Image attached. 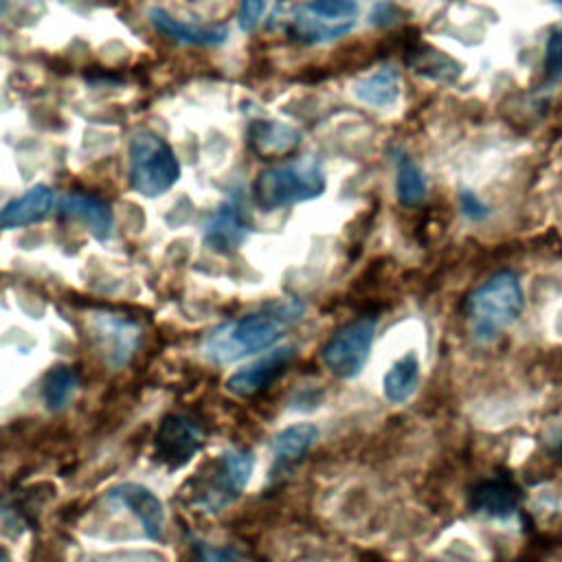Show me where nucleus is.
Listing matches in <instances>:
<instances>
[{
	"mask_svg": "<svg viewBox=\"0 0 562 562\" xmlns=\"http://www.w3.org/2000/svg\"><path fill=\"white\" fill-rule=\"evenodd\" d=\"M202 428L184 415H169L156 435V457L169 468L187 463L202 446Z\"/></svg>",
	"mask_w": 562,
	"mask_h": 562,
	"instance_id": "9",
	"label": "nucleus"
},
{
	"mask_svg": "<svg viewBox=\"0 0 562 562\" xmlns=\"http://www.w3.org/2000/svg\"><path fill=\"white\" fill-rule=\"evenodd\" d=\"M459 204H461L463 215H468L470 220H483V217L490 215L485 202L476 193H472V191H461Z\"/></svg>",
	"mask_w": 562,
	"mask_h": 562,
	"instance_id": "27",
	"label": "nucleus"
},
{
	"mask_svg": "<svg viewBox=\"0 0 562 562\" xmlns=\"http://www.w3.org/2000/svg\"><path fill=\"white\" fill-rule=\"evenodd\" d=\"M525 305V294L514 272H496L474 288L465 303L470 331L481 342H492L512 327Z\"/></svg>",
	"mask_w": 562,
	"mask_h": 562,
	"instance_id": "2",
	"label": "nucleus"
},
{
	"mask_svg": "<svg viewBox=\"0 0 562 562\" xmlns=\"http://www.w3.org/2000/svg\"><path fill=\"white\" fill-rule=\"evenodd\" d=\"M553 2H555V4H560V7H562V0H553Z\"/></svg>",
	"mask_w": 562,
	"mask_h": 562,
	"instance_id": "30",
	"label": "nucleus"
},
{
	"mask_svg": "<svg viewBox=\"0 0 562 562\" xmlns=\"http://www.w3.org/2000/svg\"><path fill=\"white\" fill-rule=\"evenodd\" d=\"M318 439V428L310 422H301V424H292L283 430H279L272 437V452L279 461H294L301 459Z\"/></svg>",
	"mask_w": 562,
	"mask_h": 562,
	"instance_id": "19",
	"label": "nucleus"
},
{
	"mask_svg": "<svg viewBox=\"0 0 562 562\" xmlns=\"http://www.w3.org/2000/svg\"><path fill=\"white\" fill-rule=\"evenodd\" d=\"M294 358V347H274L263 358L237 369L226 380V391L235 397H252L272 384Z\"/></svg>",
	"mask_w": 562,
	"mask_h": 562,
	"instance_id": "8",
	"label": "nucleus"
},
{
	"mask_svg": "<svg viewBox=\"0 0 562 562\" xmlns=\"http://www.w3.org/2000/svg\"><path fill=\"white\" fill-rule=\"evenodd\" d=\"M149 22L154 29H158L162 35L180 42V44H191V46H220L228 37V29L220 24H195V22H184L169 11L160 7H151L147 11Z\"/></svg>",
	"mask_w": 562,
	"mask_h": 562,
	"instance_id": "12",
	"label": "nucleus"
},
{
	"mask_svg": "<svg viewBox=\"0 0 562 562\" xmlns=\"http://www.w3.org/2000/svg\"><path fill=\"white\" fill-rule=\"evenodd\" d=\"M301 143V132L279 121H255L250 125V145L259 156H283Z\"/></svg>",
	"mask_w": 562,
	"mask_h": 562,
	"instance_id": "17",
	"label": "nucleus"
},
{
	"mask_svg": "<svg viewBox=\"0 0 562 562\" xmlns=\"http://www.w3.org/2000/svg\"><path fill=\"white\" fill-rule=\"evenodd\" d=\"M518 501H520L518 487L509 479H503V476L487 479L472 490L474 512L487 514L492 518H503V516L514 514L518 507Z\"/></svg>",
	"mask_w": 562,
	"mask_h": 562,
	"instance_id": "16",
	"label": "nucleus"
},
{
	"mask_svg": "<svg viewBox=\"0 0 562 562\" xmlns=\"http://www.w3.org/2000/svg\"><path fill=\"white\" fill-rule=\"evenodd\" d=\"M325 191V171L314 158H299L263 169L252 193L263 211H277L305 200H314Z\"/></svg>",
	"mask_w": 562,
	"mask_h": 562,
	"instance_id": "3",
	"label": "nucleus"
},
{
	"mask_svg": "<svg viewBox=\"0 0 562 562\" xmlns=\"http://www.w3.org/2000/svg\"><path fill=\"white\" fill-rule=\"evenodd\" d=\"M180 178V162L165 138L138 130L130 138V184L145 198L167 193Z\"/></svg>",
	"mask_w": 562,
	"mask_h": 562,
	"instance_id": "4",
	"label": "nucleus"
},
{
	"mask_svg": "<svg viewBox=\"0 0 562 562\" xmlns=\"http://www.w3.org/2000/svg\"><path fill=\"white\" fill-rule=\"evenodd\" d=\"M0 562H11V555L2 544H0Z\"/></svg>",
	"mask_w": 562,
	"mask_h": 562,
	"instance_id": "28",
	"label": "nucleus"
},
{
	"mask_svg": "<svg viewBox=\"0 0 562 562\" xmlns=\"http://www.w3.org/2000/svg\"><path fill=\"white\" fill-rule=\"evenodd\" d=\"M375 316H360L347 325H342L323 347L321 358L323 364L342 380L356 378L371 353L373 336H375Z\"/></svg>",
	"mask_w": 562,
	"mask_h": 562,
	"instance_id": "5",
	"label": "nucleus"
},
{
	"mask_svg": "<svg viewBox=\"0 0 562 562\" xmlns=\"http://www.w3.org/2000/svg\"><path fill=\"white\" fill-rule=\"evenodd\" d=\"M195 562H239V553L233 547H215L200 542L195 547Z\"/></svg>",
	"mask_w": 562,
	"mask_h": 562,
	"instance_id": "26",
	"label": "nucleus"
},
{
	"mask_svg": "<svg viewBox=\"0 0 562 562\" xmlns=\"http://www.w3.org/2000/svg\"><path fill=\"white\" fill-rule=\"evenodd\" d=\"M77 389H79L77 371L66 364H57L44 378V386H42L44 404L50 411H61L72 400Z\"/></svg>",
	"mask_w": 562,
	"mask_h": 562,
	"instance_id": "22",
	"label": "nucleus"
},
{
	"mask_svg": "<svg viewBox=\"0 0 562 562\" xmlns=\"http://www.w3.org/2000/svg\"><path fill=\"white\" fill-rule=\"evenodd\" d=\"M248 233H250V224L246 222L244 209L237 200L222 202L202 228L204 241L215 250L239 248L248 237Z\"/></svg>",
	"mask_w": 562,
	"mask_h": 562,
	"instance_id": "11",
	"label": "nucleus"
},
{
	"mask_svg": "<svg viewBox=\"0 0 562 562\" xmlns=\"http://www.w3.org/2000/svg\"><path fill=\"white\" fill-rule=\"evenodd\" d=\"M305 305L296 299H281L259 312L226 321L211 329L202 342L204 356L215 364H228L272 347L288 327L301 321Z\"/></svg>",
	"mask_w": 562,
	"mask_h": 562,
	"instance_id": "1",
	"label": "nucleus"
},
{
	"mask_svg": "<svg viewBox=\"0 0 562 562\" xmlns=\"http://www.w3.org/2000/svg\"><path fill=\"white\" fill-rule=\"evenodd\" d=\"M426 176L422 167L406 154L397 156V169H395V193L400 204L404 206H417L426 198Z\"/></svg>",
	"mask_w": 562,
	"mask_h": 562,
	"instance_id": "20",
	"label": "nucleus"
},
{
	"mask_svg": "<svg viewBox=\"0 0 562 562\" xmlns=\"http://www.w3.org/2000/svg\"><path fill=\"white\" fill-rule=\"evenodd\" d=\"M408 64L415 68V72L435 79V81H452L459 77V64L448 57L441 50L435 48H424V46H413L408 55Z\"/></svg>",
	"mask_w": 562,
	"mask_h": 562,
	"instance_id": "21",
	"label": "nucleus"
},
{
	"mask_svg": "<svg viewBox=\"0 0 562 562\" xmlns=\"http://www.w3.org/2000/svg\"><path fill=\"white\" fill-rule=\"evenodd\" d=\"M301 9L331 24H353L358 13V4L353 0H307Z\"/></svg>",
	"mask_w": 562,
	"mask_h": 562,
	"instance_id": "23",
	"label": "nucleus"
},
{
	"mask_svg": "<svg viewBox=\"0 0 562 562\" xmlns=\"http://www.w3.org/2000/svg\"><path fill=\"white\" fill-rule=\"evenodd\" d=\"M544 70L551 79L562 77V24L553 26L544 50Z\"/></svg>",
	"mask_w": 562,
	"mask_h": 562,
	"instance_id": "24",
	"label": "nucleus"
},
{
	"mask_svg": "<svg viewBox=\"0 0 562 562\" xmlns=\"http://www.w3.org/2000/svg\"><path fill=\"white\" fill-rule=\"evenodd\" d=\"M105 501H110L112 505H121L125 509H130L136 520L140 522L145 536L149 540H160L162 531H165V507L160 503V498L147 490L140 483H119L114 485L108 494Z\"/></svg>",
	"mask_w": 562,
	"mask_h": 562,
	"instance_id": "10",
	"label": "nucleus"
},
{
	"mask_svg": "<svg viewBox=\"0 0 562 562\" xmlns=\"http://www.w3.org/2000/svg\"><path fill=\"white\" fill-rule=\"evenodd\" d=\"M55 204V191L48 184H33L22 195L0 209V228H20L44 220Z\"/></svg>",
	"mask_w": 562,
	"mask_h": 562,
	"instance_id": "13",
	"label": "nucleus"
},
{
	"mask_svg": "<svg viewBox=\"0 0 562 562\" xmlns=\"http://www.w3.org/2000/svg\"><path fill=\"white\" fill-rule=\"evenodd\" d=\"M419 384V360L413 351L397 358L382 378V393L389 402L402 404L413 397Z\"/></svg>",
	"mask_w": 562,
	"mask_h": 562,
	"instance_id": "18",
	"label": "nucleus"
},
{
	"mask_svg": "<svg viewBox=\"0 0 562 562\" xmlns=\"http://www.w3.org/2000/svg\"><path fill=\"white\" fill-rule=\"evenodd\" d=\"M558 452H560V457H562V441H560V448H558Z\"/></svg>",
	"mask_w": 562,
	"mask_h": 562,
	"instance_id": "29",
	"label": "nucleus"
},
{
	"mask_svg": "<svg viewBox=\"0 0 562 562\" xmlns=\"http://www.w3.org/2000/svg\"><path fill=\"white\" fill-rule=\"evenodd\" d=\"M88 329L110 367H123L140 342V327L136 321L121 314L92 312L88 316Z\"/></svg>",
	"mask_w": 562,
	"mask_h": 562,
	"instance_id": "7",
	"label": "nucleus"
},
{
	"mask_svg": "<svg viewBox=\"0 0 562 562\" xmlns=\"http://www.w3.org/2000/svg\"><path fill=\"white\" fill-rule=\"evenodd\" d=\"M268 0H241L239 4V13H237V24L241 31H252L266 11Z\"/></svg>",
	"mask_w": 562,
	"mask_h": 562,
	"instance_id": "25",
	"label": "nucleus"
},
{
	"mask_svg": "<svg viewBox=\"0 0 562 562\" xmlns=\"http://www.w3.org/2000/svg\"><path fill=\"white\" fill-rule=\"evenodd\" d=\"M400 90H402L400 72L393 66H382L371 75L356 79L351 86V92L358 101L380 110L395 105V101L400 99Z\"/></svg>",
	"mask_w": 562,
	"mask_h": 562,
	"instance_id": "15",
	"label": "nucleus"
},
{
	"mask_svg": "<svg viewBox=\"0 0 562 562\" xmlns=\"http://www.w3.org/2000/svg\"><path fill=\"white\" fill-rule=\"evenodd\" d=\"M255 457L250 450L244 448H226L217 457V470L213 483L204 490V494L198 498V505L204 512H220L224 509L239 492L246 487L250 474H252Z\"/></svg>",
	"mask_w": 562,
	"mask_h": 562,
	"instance_id": "6",
	"label": "nucleus"
},
{
	"mask_svg": "<svg viewBox=\"0 0 562 562\" xmlns=\"http://www.w3.org/2000/svg\"><path fill=\"white\" fill-rule=\"evenodd\" d=\"M59 211L66 217L79 220L86 224V228L101 241L110 239L112 231H114V217L110 206L88 193H77V191H68L59 198Z\"/></svg>",
	"mask_w": 562,
	"mask_h": 562,
	"instance_id": "14",
	"label": "nucleus"
}]
</instances>
